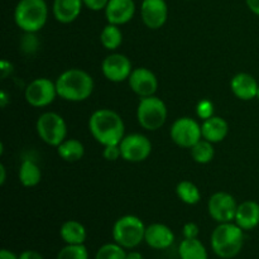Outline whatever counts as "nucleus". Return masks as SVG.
<instances>
[{
    "label": "nucleus",
    "mask_w": 259,
    "mask_h": 259,
    "mask_svg": "<svg viewBox=\"0 0 259 259\" xmlns=\"http://www.w3.org/2000/svg\"><path fill=\"white\" fill-rule=\"evenodd\" d=\"M91 136L101 146L120 144L124 138V121L118 113L110 109L94 111L89 120Z\"/></svg>",
    "instance_id": "f257e3e1"
},
{
    "label": "nucleus",
    "mask_w": 259,
    "mask_h": 259,
    "mask_svg": "<svg viewBox=\"0 0 259 259\" xmlns=\"http://www.w3.org/2000/svg\"><path fill=\"white\" fill-rule=\"evenodd\" d=\"M56 88L58 96L63 100L78 103L90 98L94 90V80L86 71L70 68L58 76Z\"/></svg>",
    "instance_id": "f03ea898"
},
{
    "label": "nucleus",
    "mask_w": 259,
    "mask_h": 259,
    "mask_svg": "<svg viewBox=\"0 0 259 259\" xmlns=\"http://www.w3.org/2000/svg\"><path fill=\"white\" fill-rule=\"evenodd\" d=\"M244 230L237 224L222 223L211 234V248L215 254L223 259L237 257L244 245Z\"/></svg>",
    "instance_id": "7ed1b4c3"
},
{
    "label": "nucleus",
    "mask_w": 259,
    "mask_h": 259,
    "mask_svg": "<svg viewBox=\"0 0 259 259\" xmlns=\"http://www.w3.org/2000/svg\"><path fill=\"white\" fill-rule=\"evenodd\" d=\"M48 18L46 0H19L14 10L15 24L25 33H35L45 27Z\"/></svg>",
    "instance_id": "20e7f679"
},
{
    "label": "nucleus",
    "mask_w": 259,
    "mask_h": 259,
    "mask_svg": "<svg viewBox=\"0 0 259 259\" xmlns=\"http://www.w3.org/2000/svg\"><path fill=\"white\" fill-rule=\"evenodd\" d=\"M146 225L134 215H125L119 218L113 227V239L123 248L132 249L144 240Z\"/></svg>",
    "instance_id": "39448f33"
},
{
    "label": "nucleus",
    "mask_w": 259,
    "mask_h": 259,
    "mask_svg": "<svg viewBox=\"0 0 259 259\" xmlns=\"http://www.w3.org/2000/svg\"><path fill=\"white\" fill-rule=\"evenodd\" d=\"M137 119L142 128L146 131H157L167 119L166 104L157 96L141 98L137 108Z\"/></svg>",
    "instance_id": "423d86ee"
},
{
    "label": "nucleus",
    "mask_w": 259,
    "mask_h": 259,
    "mask_svg": "<svg viewBox=\"0 0 259 259\" xmlns=\"http://www.w3.org/2000/svg\"><path fill=\"white\" fill-rule=\"evenodd\" d=\"M35 129L39 138L52 147H58L67 137V124L65 119L53 111L43 113L38 118Z\"/></svg>",
    "instance_id": "0eeeda50"
},
{
    "label": "nucleus",
    "mask_w": 259,
    "mask_h": 259,
    "mask_svg": "<svg viewBox=\"0 0 259 259\" xmlns=\"http://www.w3.org/2000/svg\"><path fill=\"white\" fill-rule=\"evenodd\" d=\"M171 139L182 148H192L202 139L201 125L195 119L184 116L174 121L171 126Z\"/></svg>",
    "instance_id": "6e6552de"
},
{
    "label": "nucleus",
    "mask_w": 259,
    "mask_h": 259,
    "mask_svg": "<svg viewBox=\"0 0 259 259\" xmlns=\"http://www.w3.org/2000/svg\"><path fill=\"white\" fill-rule=\"evenodd\" d=\"M57 88L56 82L51 81L47 77H39L33 80L29 85L25 88V100L29 105L34 108H45L50 104L53 103V100L57 96Z\"/></svg>",
    "instance_id": "1a4fd4ad"
},
{
    "label": "nucleus",
    "mask_w": 259,
    "mask_h": 259,
    "mask_svg": "<svg viewBox=\"0 0 259 259\" xmlns=\"http://www.w3.org/2000/svg\"><path fill=\"white\" fill-rule=\"evenodd\" d=\"M121 158L126 162H143L149 157L152 152V143L146 136L143 134H129L124 136L120 142Z\"/></svg>",
    "instance_id": "9d476101"
},
{
    "label": "nucleus",
    "mask_w": 259,
    "mask_h": 259,
    "mask_svg": "<svg viewBox=\"0 0 259 259\" xmlns=\"http://www.w3.org/2000/svg\"><path fill=\"white\" fill-rule=\"evenodd\" d=\"M238 205L234 197L228 192H215L207 202L209 214L215 222L230 223L235 219Z\"/></svg>",
    "instance_id": "9b49d317"
},
{
    "label": "nucleus",
    "mask_w": 259,
    "mask_h": 259,
    "mask_svg": "<svg viewBox=\"0 0 259 259\" xmlns=\"http://www.w3.org/2000/svg\"><path fill=\"white\" fill-rule=\"evenodd\" d=\"M132 62L126 56L121 53H111L104 58L101 71L104 76L111 82H121L128 80L132 73Z\"/></svg>",
    "instance_id": "f8f14e48"
},
{
    "label": "nucleus",
    "mask_w": 259,
    "mask_h": 259,
    "mask_svg": "<svg viewBox=\"0 0 259 259\" xmlns=\"http://www.w3.org/2000/svg\"><path fill=\"white\" fill-rule=\"evenodd\" d=\"M141 15L144 25L149 29H159L168 18V7L166 0H143Z\"/></svg>",
    "instance_id": "ddd939ff"
},
{
    "label": "nucleus",
    "mask_w": 259,
    "mask_h": 259,
    "mask_svg": "<svg viewBox=\"0 0 259 259\" xmlns=\"http://www.w3.org/2000/svg\"><path fill=\"white\" fill-rule=\"evenodd\" d=\"M128 81L132 90L141 98L153 96L158 89V80L156 75L146 67L134 68Z\"/></svg>",
    "instance_id": "4468645a"
},
{
    "label": "nucleus",
    "mask_w": 259,
    "mask_h": 259,
    "mask_svg": "<svg viewBox=\"0 0 259 259\" xmlns=\"http://www.w3.org/2000/svg\"><path fill=\"white\" fill-rule=\"evenodd\" d=\"M136 13L134 0H109L105 8V17L108 23L114 25H123L131 22Z\"/></svg>",
    "instance_id": "2eb2a0df"
},
{
    "label": "nucleus",
    "mask_w": 259,
    "mask_h": 259,
    "mask_svg": "<svg viewBox=\"0 0 259 259\" xmlns=\"http://www.w3.org/2000/svg\"><path fill=\"white\" fill-rule=\"evenodd\" d=\"M144 242L153 249H167L175 242V234L167 225L156 223L146 228Z\"/></svg>",
    "instance_id": "dca6fc26"
},
{
    "label": "nucleus",
    "mask_w": 259,
    "mask_h": 259,
    "mask_svg": "<svg viewBox=\"0 0 259 259\" xmlns=\"http://www.w3.org/2000/svg\"><path fill=\"white\" fill-rule=\"evenodd\" d=\"M258 86L257 80L252 75L245 72H240L235 75L232 78V82H230V89H232L233 94L238 99L244 101H249L252 99L257 98Z\"/></svg>",
    "instance_id": "f3484780"
},
{
    "label": "nucleus",
    "mask_w": 259,
    "mask_h": 259,
    "mask_svg": "<svg viewBox=\"0 0 259 259\" xmlns=\"http://www.w3.org/2000/svg\"><path fill=\"white\" fill-rule=\"evenodd\" d=\"M82 0H53V17L62 24L75 22L81 14Z\"/></svg>",
    "instance_id": "a211bd4d"
},
{
    "label": "nucleus",
    "mask_w": 259,
    "mask_h": 259,
    "mask_svg": "<svg viewBox=\"0 0 259 259\" xmlns=\"http://www.w3.org/2000/svg\"><path fill=\"white\" fill-rule=\"evenodd\" d=\"M235 224L243 230H252L259 225V204L252 200L238 205L234 219Z\"/></svg>",
    "instance_id": "6ab92c4d"
},
{
    "label": "nucleus",
    "mask_w": 259,
    "mask_h": 259,
    "mask_svg": "<svg viewBox=\"0 0 259 259\" xmlns=\"http://www.w3.org/2000/svg\"><path fill=\"white\" fill-rule=\"evenodd\" d=\"M201 132L204 139L211 142V143H219V142L224 141L225 137L228 136L229 125L225 121V119L212 115L211 118L205 119L202 121Z\"/></svg>",
    "instance_id": "aec40b11"
},
{
    "label": "nucleus",
    "mask_w": 259,
    "mask_h": 259,
    "mask_svg": "<svg viewBox=\"0 0 259 259\" xmlns=\"http://www.w3.org/2000/svg\"><path fill=\"white\" fill-rule=\"evenodd\" d=\"M60 235L66 244H83L88 234L85 227L81 223L76 220H68L61 227Z\"/></svg>",
    "instance_id": "412c9836"
},
{
    "label": "nucleus",
    "mask_w": 259,
    "mask_h": 259,
    "mask_svg": "<svg viewBox=\"0 0 259 259\" xmlns=\"http://www.w3.org/2000/svg\"><path fill=\"white\" fill-rule=\"evenodd\" d=\"M57 153L63 161L66 162H77L85 154V148L80 141L75 138L65 139L60 146L57 147Z\"/></svg>",
    "instance_id": "4be33fe9"
},
{
    "label": "nucleus",
    "mask_w": 259,
    "mask_h": 259,
    "mask_svg": "<svg viewBox=\"0 0 259 259\" xmlns=\"http://www.w3.org/2000/svg\"><path fill=\"white\" fill-rule=\"evenodd\" d=\"M42 179L39 167L30 159H24L19 167V181L24 187L37 186Z\"/></svg>",
    "instance_id": "5701e85b"
},
{
    "label": "nucleus",
    "mask_w": 259,
    "mask_h": 259,
    "mask_svg": "<svg viewBox=\"0 0 259 259\" xmlns=\"http://www.w3.org/2000/svg\"><path fill=\"white\" fill-rule=\"evenodd\" d=\"M179 254L181 259H207L206 248L197 238H185L179 247Z\"/></svg>",
    "instance_id": "b1692460"
},
{
    "label": "nucleus",
    "mask_w": 259,
    "mask_h": 259,
    "mask_svg": "<svg viewBox=\"0 0 259 259\" xmlns=\"http://www.w3.org/2000/svg\"><path fill=\"white\" fill-rule=\"evenodd\" d=\"M100 42L109 51H114L120 47L121 42H123V33H121L119 25L109 23L106 27H104L100 34Z\"/></svg>",
    "instance_id": "393cba45"
},
{
    "label": "nucleus",
    "mask_w": 259,
    "mask_h": 259,
    "mask_svg": "<svg viewBox=\"0 0 259 259\" xmlns=\"http://www.w3.org/2000/svg\"><path fill=\"white\" fill-rule=\"evenodd\" d=\"M212 144L214 143L206 141V139H200L192 148H190L191 149V156L194 158V161L200 164H206L209 162H211L215 156L214 146Z\"/></svg>",
    "instance_id": "a878e982"
},
{
    "label": "nucleus",
    "mask_w": 259,
    "mask_h": 259,
    "mask_svg": "<svg viewBox=\"0 0 259 259\" xmlns=\"http://www.w3.org/2000/svg\"><path fill=\"white\" fill-rule=\"evenodd\" d=\"M176 194L182 202L187 205H196L201 200L199 187L190 181H181L176 187Z\"/></svg>",
    "instance_id": "bb28decb"
},
{
    "label": "nucleus",
    "mask_w": 259,
    "mask_h": 259,
    "mask_svg": "<svg viewBox=\"0 0 259 259\" xmlns=\"http://www.w3.org/2000/svg\"><path fill=\"white\" fill-rule=\"evenodd\" d=\"M125 248L118 243H108L104 244L96 253L95 259H126Z\"/></svg>",
    "instance_id": "cd10ccee"
},
{
    "label": "nucleus",
    "mask_w": 259,
    "mask_h": 259,
    "mask_svg": "<svg viewBox=\"0 0 259 259\" xmlns=\"http://www.w3.org/2000/svg\"><path fill=\"white\" fill-rule=\"evenodd\" d=\"M57 259H89V252L83 244H67L58 252Z\"/></svg>",
    "instance_id": "c85d7f7f"
},
{
    "label": "nucleus",
    "mask_w": 259,
    "mask_h": 259,
    "mask_svg": "<svg viewBox=\"0 0 259 259\" xmlns=\"http://www.w3.org/2000/svg\"><path fill=\"white\" fill-rule=\"evenodd\" d=\"M196 113L199 118L201 119H209L214 115V104L209 100H201L197 104Z\"/></svg>",
    "instance_id": "c756f323"
},
{
    "label": "nucleus",
    "mask_w": 259,
    "mask_h": 259,
    "mask_svg": "<svg viewBox=\"0 0 259 259\" xmlns=\"http://www.w3.org/2000/svg\"><path fill=\"white\" fill-rule=\"evenodd\" d=\"M103 156L106 161H116L121 157L120 146L119 144H111V146L104 147Z\"/></svg>",
    "instance_id": "7c9ffc66"
},
{
    "label": "nucleus",
    "mask_w": 259,
    "mask_h": 259,
    "mask_svg": "<svg viewBox=\"0 0 259 259\" xmlns=\"http://www.w3.org/2000/svg\"><path fill=\"white\" fill-rule=\"evenodd\" d=\"M83 5L89 8L94 12H100V10H105L106 5H108L109 0H82Z\"/></svg>",
    "instance_id": "2f4dec72"
},
{
    "label": "nucleus",
    "mask_w": 259,
    "mask_h": 259,
    "mask_svg": "<svg viewBox=\"0 0 259 259\" xmlns=\"http://www.w3.org/2000/svg\"><path fill=\"white\" fill-rule=\"evenodd\" d=\"M182 233H184V237L186 239H194L199 235V227L195 223H187V224L184 225Z\"/></svg>",
    "instance_id": "473e14b6"
},
{
    "label": "nucleus",
    "mask_w": 259,
    "mask_h": 259,
    "mask_svg": "<svg viewBox=\"0 0 259 259\" xmlns=\"http://www.w3.org/2000/svg\"><path fill=\"white\" fill-rule=\"evenodd\" d=\"M19 259H43V257L35 250H24L19 255Z\"/></svg>",
    "instance_id": "72a5a7b5"
},
{
    "label": "nucleus",
    "mask_w": 259,
    "mask_h": 259,
    "mask_svg": "<svg viewBox=\"0 0 259 259\" xmlns=\"http://www.w3.org/2000/svg\"><path fill=\"white\" fill-rule=\"evenodd\" d=\"M245 3H247V7L249 8L250 12L259 17V0H245Z\"/></svg>",
    "instance_id": "f704fd0d"
},
{
    "label": "nucleus",
    "mask_w": 259,
    "mask_h": 259,
    "mask_svg": "<svg viewBox=\"0 0 259 259\" xmlns=\"http://www.w3.org/2000/svg\"><path fill=\"white\" fill-rule=\"evenodd\" d=\"M0 259H19V255L14 254V253L8 249H2V252H0Z\"/></svg>",
    "instance_id": "c9c22d12"
},
{
    "label": "nucleus",
    "mask_w": 259,
    "mask_h": 259,
    "mask_svg": "<svg viewBox=\"0 0 259 259\" xmlns=\"http://www.w3.org/2000/svg\"><path fill=\"white\" fill-rule=\"evenodd\" d=\"M5 180H7V168L4 164H0V185H4Z\"/></svg>",
    "instance_id": "e433bc0d"
},
{
    "label": "nucleus",
    "mask_w": 259,
    "mask_h": 259,
    "mask_svg": "<svg viewBox=\"0 0 259 259\" xmlns=\"http://www.w3.org/2000/svg\"><path fill=\"white\" fill-rule=\"evenodd\" d=\"M126 259H144V258L139 252H131V253H126Z\"/></svg>",
    "instance_id": "4c0bfd02"
},
{
    "label": "nucleus",
    "mask_w": 259,
    "mask_h": 259,
    "mask_svg": "<svg viewBox=\"0 0 259 259\" xmlns=\"http://www.w3.org/2000/svg\"><path fill=\"white\" fill-rule=\"evenodd\" d=\"M5 100H7V98H5V93H2V106L3 108L5 106Z\"/></svg>",
    "instance_id": "58836bf2"
},
{
    "label": "nucleus",
    "mask_w": 259,
    "mask_h": 259,
    "mask_svg": "<svg viewBox=\"0 0 259 259\" xmlns=\"http://www.w3.org/2000/svg\"><path fill=\"white\" fill-rule=\"evenodd\" d=\"M257 98L259 99V86H258V93H257Z\"/></svg>",
    "instance_id": "ea45409f"
}]
</instances>
